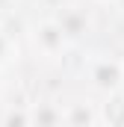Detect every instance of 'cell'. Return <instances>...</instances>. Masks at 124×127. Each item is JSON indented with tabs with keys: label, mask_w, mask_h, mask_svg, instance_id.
I'll return each mask as SVG.
<instances>
[{
	"label": "cell",
	"mask_w": 124,
	"mask_h": 127,
	"mask_svg": "<svg viewBox=\"0 0 124 127\" xmlns=\"http://www.w3.org/2000/svg\"><path fill=\"white\" fill-rule=\"evenodd\" d=\"M27 41H30L32 53H35L38 59H44V62L62 59V56L68 53V47H71V41H68V35L62 32V27H59L56 18L32 21L30 30H27Z\"/></svg>",
	"instance_id": "cell-1"
},
{
	"label": "cell",
	"mask_w": 124,
	"mask_h": 127,
	"mask_svg": "<svg viewBox=\"0 0 124 127\" xmlns=\"http://www.w3.org/2000/svg\"><path fill=\"white\" fill-rule=\"evenodd\" d=\"M86 83L97 95L109 97L124 89V62L118 56H92L86 62Z\"/></svg>",
	"instance_id": "cell-2"
},
{
	"label": "cell",
	"mask_w": 124,
	"mask_h": 127,
	"mask_svg": "<svg viewBox=\"0 0 124 127\" xmlns=\"http://www.w3.org/2000/svg\"><path fill=\"white\" fill-rule=\"evenodd\" d=\"M100 118V106H94L89 97H74L62 103V127H92Z\"/></svg>",
	"instance_id": "cell-3"
},
{
	"label": "cell",
	"mask_w": 124,
	"mask_h": 127,
	"mask_svg": "<svg viewBox=\"0 0 124 127\" xmlns=\"http://www.w3.org/2000/svg\"><path fill=\"white\" fill-rule=\"evenodd\" d=\"M56 21H59L62 32L68 35V41H77L80 35H86L89 27H92V21H89L86 9H80V6H65L59 15H56Z\"/></svg>",
	"instance_id": "cell-4"
},
{
	"label": "cell",
	"mask_w": 124,
	"mask_h": 127,
	"mask_svg": "<svg viewBox=\"0 0 124 127\" xmlns=\"http://www.w3.org/2000/svg\"><path fill=\"white\" fill-rule=\"evenodd\" d=\"M30 127H62V103L56 100L30 103Z\"/></svg>",
	"instance_id": "cell-5"
},
{
	"label": "cell",
	"mask_w": 124,
	"mask_h": 127,
	"mask_svg": "<svg viewBox=\"0 0 124 127\" xmlns=\"http://www.w3.org/2000/svg\"><path fill=\"white\" fill-rule=\"evenodd\" d=\"M3 127H30V106H9L3 112Z\"/></svg>",
	"instance_id": "cell-6"
},
{
	"label": "cell",
	"mask_w": 124,
	"mask_h": 127,
	"mask_svg": "<svg viewBox=\"0 0 124 127\" xmlns=\"http://www.w3.org/2000/svg\"><path fill=\"white\" fill-rule=\"evenodd\" d=\"M15 53H18V47H15V38H12L9 32L0 27V68H6L9 62H15Z\"/></svg>",
	"instance_id": "cell-7"
},
{
	"label": "cell",
	"mask_w": 124,
	"mask_h": 127,
	"mask_svg": "<svg viewBox=\"0 0 124 127\" xmlns=\"http://www.w3.org/2000/svg\"><path fill=\"white\" fill-rule=\"evenodd\" d=\"M92 127H112V124H109V121H106V118H97V121H94Z\"/></svg>",
	"instance_id": "cell-8"
},
{
	"label": "cell",
	"mask_w": 124,
	"mask_h": 127,
	"mask_svg": "<svg viewBox=\"0 0 124 127\" xmlns=\"http://www.w3.org/2000/svg\"><path fill=\"white\" fill-rule=\"evenodd\" d=\"M92 3H100V6H109V3H115V0H92Z\"/></svg>",
	"instance_id": "cell-9"
},
{
	"label": "cell",
	"mask_w": 124,
	"mask_h": 127,
	"mask_svg": "<svg viewBox=\"0 0 124 127\" xmlns=\"http://www.w3.org/2000/svg\"><path fill=\"white\" fill-rule=\"evenodd\" d=\"M121 62H124V56H121Z\"/></svg>",
	"instance_id": "cell-10"
}]
</instances>
